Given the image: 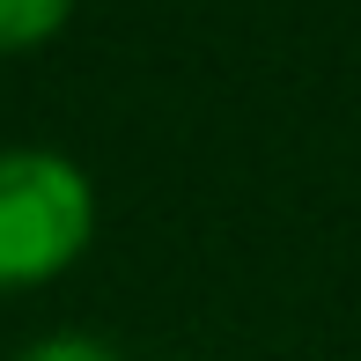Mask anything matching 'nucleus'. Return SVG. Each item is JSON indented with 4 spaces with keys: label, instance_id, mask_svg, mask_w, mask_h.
<instances>
[{
    "label": "nucleus",
    "instance_id": "f257e3e1",
    "mask_svg": "<svg viewBox=\"0 0 361 361\" xmlns=\"http://www.w3.org/2000/svg\"><path fill=\"white\" fill-rule=\"evenodd\" d=\"M96 236V192L67 155L0 147V295L59 281Z\"/></svg>",
    "mask_w": 361,
    "mask_h": 361
},
{
    "label": "nucleus",
    "instance_id": "f03ea898",
    "mask_svg": "<svg viewBox=\"0 0 361 361\" xmlns=\"http://www.w3.org/2000/svg\"><path fill=\"white\" fill-rule=\"evenodd\" d=\"M67 8H74V0H0V59L44 44L59 23H67Z\"/></svg>",
    "mask_w": 361,
    "mask_h": 361
},
{
    "label": "nucleus",
    "instance_id": "7ed1b4c3",
    "mask_svg": "<svg viewBox=\"0 0 361 361\" xmlns=\"http://www.w3.org/2000/svg\"><path fill=\"white\" fill-rule=\"evenodd\" d=\"M23 361H118L104 339H81V332H52L37 347H23Z\"/></svg>",
    "mask_w": 361,
    "mask_h": 361
}]
</instances>
